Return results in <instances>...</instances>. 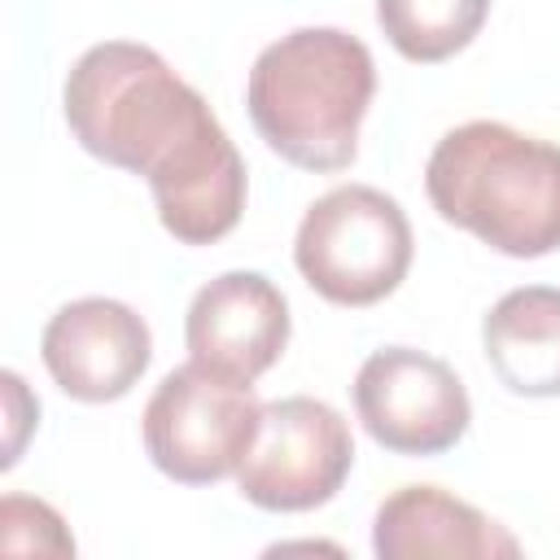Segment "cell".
<instances>
[{"label": "cell", "mask_w": 560, "mask_h": 560, "mask_svg": "<svg viewBox=\"0 0 560 560\" xmlns=\"http://www.w3.org/2000/svg\"><path fill=\"white\" fill-rule=\"evenodd\" d=\"M0 547L4 556H74V538L66 521L44 499H26V494L0 499Z\"/></svg>", "instance_id": "13"}, {"label": "cell", "mask_w": 560, "mask_h": 560, "mask_svg": "<svg viewBox=\"0 0 560 560\" xmlns=\"http://www.w3.org/2000/svg\"><path fill=\"white\" fill-rule=\"evenodd\" d=\"M354 416L394 455H442L468 424L472 402L455 368L411 346L372 350L354 376Z\"/></svg>", "instance_id": "7"}, {"label": "cell", "mask_w": 560, "mask_h": 560, "mask_svg": "<svg viewBox=\"0 0 560 560\" xmlns=\"http://www.w3.org/2000/svg\"><path fill=\"white\" fill-rule=\"evenodd\" d=\"M490 0H376L385 39L420 66L464 52L486 26Z\"/></svg>", "instance_id": "12"}, {"label": "cell", "mask_w": 560, "mask_h": 560, "mask_svg": "<svg viewBox=\"0 0 560 560\" xmlns=\"http://www.w3.org/2000/svg\"><path fill=\"white\" fill-rule=\"evenodd\" d=\"M354 468V438L337 407L311 394L262 407L258 438L236 468V490L262 512H311Z\"/></svg>", "instance_id": "6"}, {"label": "cell", "mask_w": 560, "mask_h": 560, "mask_svg": "<svg viewBox=\"0 0 560 560\" xmlns=\"http://www.w3.org/2000/svg\"><path fill=\"white\" fill-rule=\"evenodd\" d=\"M184 346L197 363L258 381L289 346V302L262 271H223L192 293Z\"/></svg>", "instance_id": "9"}, {"label": "cell", "mask_w": 560, "mask_h": 560, "mask_svg": "<svg viewBox=\"0 0 560 560\" xmlns=\"http://www.w3.org/2000/svg\"><path fill=\"white\" fill-rule=\"evenodd\" d=\"M39 359L52 385L74 402H114L144 376L153 337L127 302L74 298L44 324Z\"/></svg>", "instance_id": "8"}, {"label": "cell", "mask_w": 560, "mask_h": 560, "mask_svg": "<svg viewBox=\"0 0 560 560\" xmlns=\"http://www.w3.org/2000/svg\"><path fill=\"white\" fill-rule=\"evenodd\" d=\"M0 385H4V416H9L4 468H13V459H18V451H22V429H26L31 420H39V402H35V398L26 402V389H22V376H18V372H4Z\"/></svg>", "instance_id": "14"}, {"label": "cell", "mask_w": 560, "mask_h": 560, "mask_svg": "<svg viewBox=\"0 0 560 560\" xmlns=\"http://www.w3.org/2000/svg\"><path fill=\"white\" fill-rule=\"evenodd\" d=\"M416 241L402 206L372 184H337L311 201L293 236L302 280L332 306L389 298L411 267Z\"/></svg>", "instance_id": "4"}, {"label": "cell", "mask_w": 560, "mask_h": 560, "mask_svg": "<svg viewBox=\"0 0 560 560\" xmlns=\"http://www.w3.org/2000/svg\"><path fill=\"white\" fill-rule=\"evenodd\" d=\"M74 140L149 179L162 228L179 245L223 241L245 210V158L206 96L149 44H92L61 88Z\"/></svg>", "instance_id": "1"}, {"label": "cell", "mask_w": 560, "mask_h": 560, "mask_svg": "<svg viewBox=\"0 0 560 560\" xmlns=\"http://www.w3.org/2000/svg\"><path fill=\"white\" fill-rule=\"evenodd\" d=\"M262 424L254 381L210 363L171 368L144 402L140 433L153 468L179 486H214L241 468Z\"/></svg>", "instance_id": "5"}, {"label": "cell", "mask_w": 560, "mask_h": 560, "mask_svg": "<svg viewBox=\"0 0 560 560\" xmlns=\"http://www.w3.org/2000/svg\"><path fill=\"white\" fill-rule=\"evenodd\" d=\"M372 92L376 66L359 35L341 26H302L254 57L245 105L271 153L328 175L354 162Z\"/></svg>", "instance_id": "3"}, {"label": "cell", "mask_w": 560, "mask_h": 560, "mask_svg": "<svg viewBox=\"0 0 560 560\" xmlns=\"http://www.w3.org/2000/svg\"><path fill=\"white\" fill-rule=\"evenodd\" d=\"M372 551L381 560H424V556L499 560V556H521V542L499 521L446 494L442 486H398L376 508Z\"/></svg>", "instance_id": "10"}, {"label": "cell", "mask_w": 560, "mask_h": 560, "mask_svg": "<svg viewBox=\"0 0 560 560\" xmlns=\"http://www.w3.org/2000/svg\"><path fill=\"white\" fill-rule=\"evenodd\" d=\"M433 210L508 258L560 249V144L499 118L451 127L424 166Z\"/></svg>", "instance_id": "2"}, {"label": "cell", "mask_w": 560, "mask_h": 560, "mask_svg": "<svg viewBox=\"0 0 560 560\" xmlns=\"http://www.w3.org/2000/svg\"><path fill=\"white\" fill-rule=\"evenodd\" d=\"M481 350L503 389L560 398V289L525 284L503 293L481 319Z\"/></svg>", "instance_id": "11"}]
</instances>
